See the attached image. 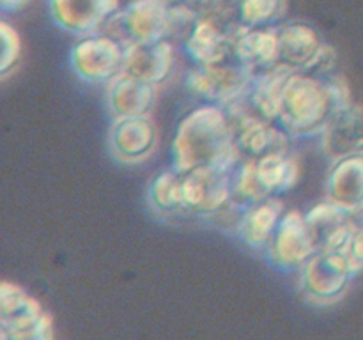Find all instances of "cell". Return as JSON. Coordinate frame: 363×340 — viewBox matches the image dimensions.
Returning <instances> with one entry per match:
<instances>
[{
  "instance_id": "cell-29",
  "label": "cell",
  "mask_w": 363,
  "mask_h": 340,
  "mask_svg": "<svg viewBox=\"0 0 363 340\" xmlns=\"http://www.w3.org/2000/svg\"><path fill=\"white\" fill-rule=\"evenodd\" d=\"M351 257L363 269V223L354 225L353 239H351Z\"/></svg>"
},
{
  "instance_id": "cell-21",
  "label": "cell",
  "mask_w": 363,
  "mask_h": 340,
  "mask_svg": "<svg viewBox=\"0 0 363 340\" xmlns=\"http://www.w3.org/2000/svg\"><path fill=\"white\" fill-rule=\"evenodd\" d=\"M293 73V69L282 66V64H277V66L255 73L250 91L245 99L247 106H250L255 113H259L264 119L277 123L280 117V110H282L284 89H286L287 80Z\"/></svg>"
},
{
  "instance_id": "cell-7",
  "label": "cell",
  "mask_w": 363,
  "mask_h": 340,
  "mask_svg": "<svg viewBox=\"0 0 363 340\" xmlns=\"http://www.w3.org/2000/svg\"><path fill=\"white\" fill-rule=\"evenodd\" d=\"M71 67L89 84H108L123 73L124 45L108 34H94L71 50Z\"/></svg>"
},
{
  "instance_id": "cell-16",
  "label": "cell",
  "mask_w": 363,
  "mask_h": 340,
  "mask_svg": "<svg viewBox=\"0 0 363 340\" xmlns=\"http://www.w3.org/2000/svg\"><path fill=\"white\" fill-rule=\"evenodd\" d=\"M326 200L350 215L363 209V154L335 159L326 177Z\"/></svg>"
},
{
  "instance_id": "cell-5",
  "label": "cell",
  "mask_w": 363,
  "mask_h": 340,
  "mask_svg": "<svg viewBox=\"0 0 363 340\" xmlns=\"http://www.w3.org/2000/svg\"><path fill=\"white\" fill-rule=\"evenodd\" d=\"M106 28L124 46L163 41L170 35V6L165 0H131Z\"/></svg>"
},
{
  "instance_id": "cell-1",
  "label": "cell",
  "mask_w": 363,
  "mask_h": 340,
  "mask_svg": "<svg viewBox=\"0 0 363 340\" xmlns=\"http://www.w3.org/2000/svg\"><path fill=\"white\" fill-rule=\"evenodd\" d=\"M241 159L229 110L202 103L181 119L172 142V169L177 172L199 166L234 170Z\"/></svg>"
},
{
  "instance_id": "cell-14",
  "label": "cell",
  "mask_w": 363,
  "mask_h": 340,
  "mask_svg": "<svg viewBox=\"0 0 363 340\" xmlns=\"http://www.w3.org/2000/svg\"><path fill=\"white\" fill-rule=\"evenodd\" d=\"M280 57V38L277 27L248 28L241 25L233 35L234 62L254 73L277 66Z\"/></svg>"
},
{
  "instance_id": "cell-30",
  "label": "cell",
  "mask_w": 363,
  "mask_h": 340,
  "mask_svg": "<svg viewBox=\"0 0 363 340\" xmlns=\"http://www.w3.org/2000/svg\"><path fill=\"white\" fill-rule=\"evenodd\" d=\"M28 2H30V0H0V7H2L4 13H11V11L21 9V7L27 6Z\"/></svg>"
},
{
  "instance_id": "cell-10",
  "label": "cell",
  "mask_w": 363,
  "mask_h": 340,
  "mask_svg": "<svg viewBox=\"0 0 363 340\" xmlns=\"http://www.w3.org/2000/svg\"><path fill=\"white\" fill-rule=\"evenodd\" d=\"M117 13L119 0H50L55 25L80 38L99 34Z\"/></svg>"
},
{
  "instance_id": "cell-28",
  "label": "cell",
  "mask_w": 363,
  "mask_h": 340,
  "mask_svg": "<svg viewBox=\"0 0 363 340\" xmlns=\"http://www.w3.org/2000/svg\"><path fill=\"white\" fill-rule=\"evenodd\" d=\"M53 321L48 314H43L38 321L16 329H0V340H53Z\"/></svg>"
},
{
  "instance_id": "cell-15",
  "label": "cell",
  "mask_w": 363,
  "mask_h": 340,
  "mask_svg": "<svg viewBox=\"0 0 363 340\" xmlns=\"http://www.w3.org/2000/svg\"><path fill=\"white\" fill-rule=\"evenodd\" d=\"M351 216L330 200L319 202L305 215L318 250H351L357 225Z\"/></svg>"
},
{
  "instance_id": "cell-25",
  "label": "cell",
  "mask_w": 363,
  "mask_h": 340,
  "mask_svg": "<svg viewBox=\"0 0 363 340\" xmlns=\"http://www.w3.org/2000/svg\"><path fill=\"white\" fill-rule=\"evenodd\" d=\"M230 183H233V202L243 209L273 197L259 177L255 159H241L230 174Z\"/></svg>"
},
{
  "instance_id": "cell-20",
  "label": "cell",
  "mask_w": 363,
  "mask_h": 340,
  "mask_svg": "<svg viewBox=\"0 0 363 340\" xmlns=\"http://www.w3.org/2000/svg\"><path fill=\"white\" fill-rule=\"evenodd\" d=\"M279 64L296 71V73H308L312 64L318 59L319 52L325 46L318 32L305 23H291L286 27H279Z\"/></svg>"
},
{
  "instance_id": "cell-6",
  "label": "cell",
  "mask_w": 363,
  "mask_h": 340,
  "mask_svg": "<svg viewBox=\"0 0 363 340\" xmlns=\"http://www.w3.org/2000/svg\"><path fill=\"white\" fill-rule=\"evenodd\" d=\"M234 140L243 158L257 159L272 152H289L291 135L279 123L255 113L247 103L229 110Z\"/></svg>"
},
{
  "instance_id": "cell-8",
  "label": "cell",
  "mask_w": 363,
  "mask_h": 340,
  "mask_svg": "<svg viewBox=\"0 0 363 340\" xmlns=\"http://www.w3.org/2000/svg\"><path fill=\"white\" fill-rule=\"evenodd\" d=\"M318 251L314 236L311 232L303 212L289 209L275 234L266 244V255L269 264L280 271H300L305 262Z\"/></svg>"
},
{
  "instance_id": "cell-17",
  "label": "cell",
  "mask_w": 363,
  "mask_h": 340,
  "mask_svg": "<svg viewBox=\"0 0 363 340\" xmlns=\"http://www.w3.org/2000/svg\"><path fill=\"white\" fill-rule=\"evenodd\" d=\"M156 101L155 85L121 73L106 84V105L113 119L149 115Z\"/></svg>"
},
{
  "instance_id": "cell-9",
  "label": "cell",
  "mask_w": 363,
  "mask_h": 340,
  "mask_svg": "<svg viewBox=\"0 0 363 340\" xmlns=\"http://www.w3.org/2000/svg\"><path fill=\"white\" fill-rule=\"evenodd\" d=\"M233 170L199 166L183 174L184 211L197 216H216L233 202Z\"/></svg>"
},
{
  "instance_id": "cell-12",
  "label": "cell",
  "mask_w": 363,
  "mask_h": 340,
  "mask_svg": "<svg viewBox=\"0 0 363 340\" xmlns=\"http://www.w3.org/2000/svg\"><path fill=\"white\" fill-rule=\"evenodd\" d=\"M236 30L222 27L215 18L201 13L188 38L184 39V52L195 66L229 62V59H233V35Z\"/></svg>"
},
{
  "instance_id": "cell-11",
  "label": "cell",
  "mask_w": 363,
  "mask_h": 340,
  "mask_svg": "<svg viewBox=\"0 0 363 340\" xmlns=\"http://www.w3.org/2000/svg\"><path fill=\"white\" fill-rule=\"evenodd\" d=\"M158 131L149 115L113 119L108 133L110 152L121 163H140L156 149Z\"/></svg>"
},
{
  "instance_id": "cell-19",
  "label": "cell",
  "mask_w": 363,
  "mask_h": 340,
  "mask_svg": "<svg viewBox=\"0 0 363 340\" xmlns=\"http://www.w3.org/2000/svg\"><path fill=\"white\" fill-rule=\"evenodd\" d=\"M286 215V204L280 197H269L243 209L236 232L245 244L252 248H266L277 227Z\"/></svg>"
},
{
  "instance_id": "cell-13",
  "label": "cell",
  "mask_w": 363,
  "mask_h": 340,
  "mask_svg": "<svg viewBox=\"0 0 363 340\" xmlns=\"http://www.w3.org/2000/svg\"><path fill=\"white\" fill-rule=\"evenodd\" d=\"M172 69L174 46L169 39L151 45L124 46L123 73L135 80L158 87L160 84L169 80Z\"/></svg>"
},
{
  "instance_id": "cell-24",
  "label": "cell",
  "mask_w": 363,
  "mask_h": 340,
  "mask_svg": "<svg viewBox=\"0 0 363 340\" xmlns=\"http://www.w3.org/2000/svg\"><path fill=\"white\" fill-rule=\"evenodd\" d=\"M149 202L163 215H181L184 211L183 174L176 169L162 170L149 184Z\"/></svg>"
},
{
  "instance_id": "cell-31",
  "label": "cell",
  "mask_w": 363,
  "mask_h": 340,
  "mask_svg": "<svg viewBox=\"0 0 363 340\" xmlns=\"http://www.w3.org/2000/svg\"><path fill=\"white\" fill-rule=\"evenodd\" d=\"M169 6H177V4H186V6H194V7H201V6H206V4L209 2V0H165Z\"/></svg>"
},
{
  "instance_id": "cell-22",
  "label": "cell",
  "mask_w": 363,
  "mask_h": 340,
  "mask_svg": "<svg viewBox=\"0 0 363 340\" xmlns=\"http://www.w3.org/2000/svg\"><path fill=\"white\" fill-rule=\"evenodd\" d=\"M45 314L41 303L18 283L4 280L0 285V329H16Z\"/></svg>"
},
{
  "instance_id": "cell-2",
  "label": "cell",
  "mask_w": 363,
  "mask_h": 340,
  "mask_svg": "<svg viewBox=\"0 0 363 340\" xmlns=\"http://www.w3.org/2000/svg\"><path fill=\"white\" fill-rule=\"evenodd\" d=\"M351 105L350 87L337 74L318 76L294 71L284 89L282 110L277 123L291 137H314L323 135L333 117Z\"/></svg>"
},
{
  "instance_id": "cell-26",
  "label": "cell",
  "mask_w": 363,
  "mask_h": 340,
  "mask_svg": "<svg viewBox=\"0 0 363 340\" xmlns=\"http://www.w3.org/2000/svg\"><path fill=\"white\" fill-rule=\"evenodd\" d=\"M236 16L243 27H275L286 13L287 0H234Z\"/></svg>"
},
{
  "instance_id": "cell-27",
  "label": "cell",
  "mask_w": 363,
  "mask_h": 340,
  "mask_svg": "<svg viewBox=\"0 0 363 340\" xmlns=\"http://www.w3.org/2000/svg\"><path fill=\"white\" fill-rule=\"evenodd\" d=\"M0 39H2V57H0V74L7 76L20 62L21 39L16 28L7 21L0 23Z\"/></svg>"
},
{
  "instance_id": "cell-4",
  "label": "cell",
  "mask_w": 363,
  "mask_h": 340,
  "mask_svg": "<svg viewBox=\"0 0 363 340\" xmlns=\"http://www.w3.org/2000/svg\"><path fill=\"white\" fill-rule=\"evenodd\" d=\"M360 271L351 250H318L300 269V287L312 301L330 303L342 296Z\"/></svg>"
},
{
  "instance_id": "cell-3",
  "label": "cell",
  "mask_w": 363,
  "mask_h": 340,
  "mask_svg": "<svg viewBox=\"0 0 363 340\" xmlns=\"http://www.w3.org/2000/svg\"><path fill=\"white\" fill-rule=\"evenodd\" d=\"M255 73L238 62L195 66L186 74V89L206 105L230 110L247 99Z\"/></svg>"
},
{
  "instance_id": "cell-18",
  "label": "cell",
  "mask_w": 363,
  "mask_h": 340,
  "mask_svg": "<svg viewBox=\"0 0 363 340\" xmlns=\"http://www.w3.org/2000/svg\"><path fill=\"white\" fill-rule=\"evenodd\" d=\"M323 152L332 159L363 154V110L351 105L337 113L323 131Z\"/></svg>"
},
{
  "instance_id": "cell-23",
  "label": "cell",
  "mask_w": 363,
  "mask_h": 340,
  "mask_svg": "<svg viewBox=\"0 0 363 340\" xmlns=\"http://www.w3.org/2000/svg\"><path fill=\"white\" fill-rule=\"evenodd\" d=\"M257 174L269 195L279 197L293 190L300 179V165L289 152H272L255 159Z\"/></svg>"
}]
</instances>
